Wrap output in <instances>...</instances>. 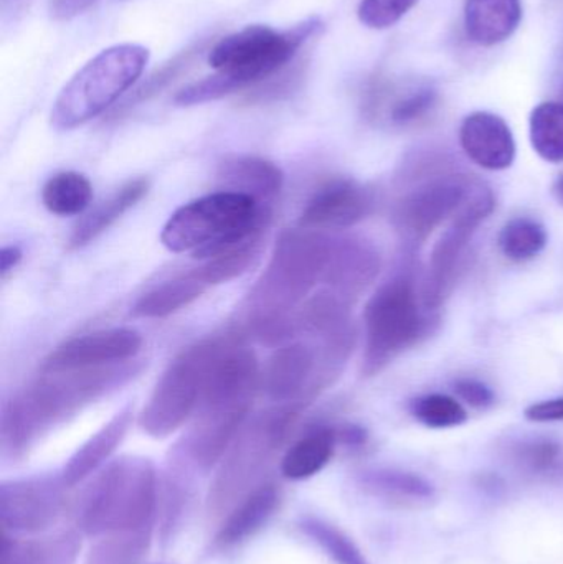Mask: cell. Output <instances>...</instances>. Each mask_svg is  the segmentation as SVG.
<instances>
[{
    "mask_svg": "<svg viewBox=\"0 0 563 564\" xmlns=\"http://www.w3.org/2000/svg\"><path fill=\"white\" fill-rule=\"evenodd\" d=\"M463 151L479 167L505 171L516 159L511 128L501 116L488 111L469 115L459 129Z\"/></svg>",
    "mask_w": 563,
    "mask_h": 564,
    "instance_id": "cell-18",
    "label": "cell"
},
{
    "mask_svg": "<svg viewBox=\"0 0 563 564\" xmlns=\"http://www.w3.org/2000/svg\"><path fill=\"white\" fill-rule=\"evenodd\" d=\"M142 337L132 328H109L72 338L43 360L42 371L85 370L126 364L141 351Z\"/></svg>",
    "mask_w": 563,
    "mask_h": 564,
    "instance_id": "cell-15",
    "label": "cell"
},
{
    "mask_svg": "<svg viewBox=\"0 0 563 564\" xmlns=\"http://www.w3.org/2000/svg\"><path fill=\"white\" fill-rule=\"evenodd\" d=\"M270 220L271 207L247 195L220 191L172 214L162 228L161 241L172 253L191 251L197 260H210L263 237Z\"/></svg>",
    "mask_w": 563,
    "mask_h": 564,
    "instance_id": "cell-2",
    "label": "cell"
},
{
    "mask_svg": "<svg viewBox=\"0 0 563 564\" xmlns=\"http://www.w3.org/2000/svg\"><path fill=\"white\" fill-rule=\"evenodd\" d=\"M148 62L149 50L134 43L102 50L56 96L53 128L69 131L105 112L138 82Z\"/></svg>",
    "mask_w": 563,
    "mask_h": 564,
    "instance_id": "cell-6",
    "label": "cell"
},
{
    "mask_svg": "<svg viewBox=\"0 0 563 564\" xmlns=\"http://www.w3.org/2000/svg\"><path fill=\"white\" fill-rule=\"evenodd\" d=\"M370 192L349 178H336L324 184L310 198L300 218L306 230H344L367 218L372 212Z\"/></svg>",
    "mask_w": 563,
    "mask_h": 564,
    "instance_id": "cell-16",
    "label": "cell"
},
{
    "mask_svg": "<svg viewBox=\"0 0 563 564\" xmlns=\"http://www.w3.org/2000/svg\"><path fill=\"white\" fill-rule=\"evenodd\" d=\"M284 175L274 162L257 155H230L218 165L220 191L247 195L263 207H271L283 188Z\"/></svg>",
    "mask_w": 563,
    "mask_h": 564,
    "instance_id": "cell-19",
    "label": "cell"
},
{
    "mask_svg": "<svg viewBox=\"0 0 563 564\" xmlns=\"http://www.w3.org/2000/svg\"><path fill=\"white\" fill-rule=\"evenodd\" d=\"M380 264L379 251L370 241L359 237L333 238L323 282L353 304L376 280Z\"/></svg>",
    "mask_w": 563,
    "mask_h": 564,
    "instance_id": "cell-17",
    "label": "cell"
},
{
    "mask_svg": "<svg viewBox=\"0 0 563 564\" xmlns=\"http://www.w3.org/2000/svg\"><path fill=\"white\" fill-rule=\"evenodd\" d=\"M158 503L151 460L126 456L109 464L78 503V527L89 536L124 535L149 529Z\"/></svg>",
    "mask_w": 563,
    "mask_h": 564,
    "instance_id": "cell-3",
    "label": "cell"
},
{
    "mask_svg": "<svg viewBox=\"0 0 563 564\" xmlns=\"http://www.w3.org/2000/svg\"><path fill=\"white\" fill-rule=\"evenodd\" d=\"M548 245V231L539 221L521 217L508 221L499 234V248L508 260L524 263Z\"/></svg>",
    "mask_w": 563,
    "mask_h": 564,
    "instance_id": "cell-31",
    "label": "cell"
},
{
    "mask_svg": "<svg viewBox=\"0 0 563 564\" xmlns=\"http://www.w3.org/2000/svg\"><path fill=\"white\" fill-rule=\"evenodd\" d=\"M68 487L58 476L7 480L0 486V522L10 532L36 533L55 525Z\"/></svg>",
    "mask_w": 563,
    "mask_h": 564,
    "instance_id": "cell-12",
    "label": "cell"
},
{
    "mask_svg": "<svg viewBox=\"0 0 563 564\" xmlns=\"http://www.w3.org/2000/svg\"><path fill=\"white\" fill-rule=\"evenodd\" d=\"M416 2L419 0H362L357 15L369 29H389L403 19Z\"/></svg>",
    "mask_w": 563,
    "mask_h": 564,
    "instance_id": "cell-36",
    "label": "cell"
},
{
    "mask_svg": "<svg viewBox=\"0 0 563 564\" xmlns=\"http://www.w3.org/2000/svg\"><path fill=\"white\" fill-rule=\"evenodd\" d=\"M280 506V490L274 484H261L228 512L215 535L217 550H230L260 532Z\"/></svg>",
    "mask_w": 563,
    "mask_h": 564,
    "instance_id": "cell-20",
    "label": "cell"
},
{
    "mask_svg": "<svg viewBox=\"0 0 563 564\" xmlns=\"http://www.w3.org/2000/svg\"><path fill=\"white\" fill-rule=\"evenodd\" d=\"M300 411L301 404L284 403L245 421L212 484L208 494L210 512L215 516L230 512L261 486L264 474L290 436Z\"/></svg>",
    "mask_w": 563,
    "mask_h": 564,
    "instance_id": "cell-4",
    "label": "cell"
},
{
    "mask_svg": "<svg viewBox=\"0 0 563 564\" xmlns=\"http://www.w3.org/2000/svg\"><path fill=\"white\" fill-rule=\"evenodd\" d=\"M495 207L496 198L492 192L489 188H476L433 248L422 294L423 305L429 311H435L445 302L446 295L455 284L456 273L469 241L495 212Z\"/></svg>",
    "mask_w": 563,
    "mask_h": 564,
    "instance_id": "cell-10",
    "label": "cell"
},
{
    "mask_svg": "<svg viewBox=\"0 0 563 564\" xmlns=\"http://www.w3.org/2000/svg\"><path fill=\"white\" fill-rule=\"evenodd\" d=\"M138 371L139 367L128 361L85 370L42 371V377L26 384L3 408V456L22 459L50 430L128 383Z\"/></svg>",
    "mask_w": 563,
    "mask_h": 564,
    "instance_id": "cell-1",
    "label": "cell"
},
{
    "mask_svg": "<svg viewBox=\"0 0 563 564\" xmlns=\"http://www.w3.org/2000/svg\"><path fill=\"white\" fill-rule=\"evenodd\" d=\"M472 191L463 175H432L397 202L393 225L407 243L422 245L443 221L458 214Z\"/></svg>",
    "mask_w": 563,
    "mask_h": 564,
    "instance_id": "cell-11",
    "label": "cell"
},
{
    "mask_svg": "<svg viewBox=\"0 0 563 564\" xmlns=\"http://www.w3.org/2000/svg\"><path fill=\"white\" fill-rule=\"evenodd\" d=\"M301 532L310 536L336 564H370L359 546L336 527L321 519L306 517L301 520Z\"/></svg>",
    "mask_w": 563,
    "mask_h": 564,
    "instance_id": "cell-32",
    "label": "cell"
},
{
    "mask_svg": "<svg viewBox=\"0 0 563 564\" xmlns=\"http://www.w3.org/2000/svg\"><path fill=\"white\" fill-rule=\"evenodd\" d=\"M455 391L469 406L478 408V410H485L495 403V393L491 388L475 378H462L456 381Z\"/></svg>",
    "mask_w": 563,
    "mask_h": 564,
    "instance_id": "cell-38",
    "label": "cell"
},
{
    "mask_svg": "<svg viewBox=\"0 0 563 564\" xmlns=\"http://www.w3.org/2000/svg\"><path fill=\"white\" fill-rule=\"evenodd\" d=\"M554 195L557 198L559 204L563 205V174L557 178L554 185Z\"/></svg>",
    "mask_w": 563,
    "mask_h": 564,
    "instance_id": "cell-44",
    "label": "cell"
},
{
    "mask_svg": "<svg viewBox=\"0 0 563 564\" xmlns=\"http://www.w3.org/2000/svg\"><path fill=\"white\" fill-rule=\"evenodd\" d=\"M241 338V332H228L184 348L165 368L142 410L139 416L142 431L155 440L175 433L197 411L217 358L228 345Z\"/></svg>",
    "mask_w": 563,
    "mask_h": 564,
    "instance_id": "cell-7",
    "label": "cell"
},
{
    "mask_svg": "<svg viewBox=\"0 0 563 564\" xmlns=\"http://www.w3.org/2000/svg\"><path fill=\"white\" fill-rule=\"evenodd\" d=\"M333 238L316 230H286L278 238L267 271L248 295L247 315L296 314L294 308L323 282Z\"/></svg>",
    "mask_w": 563,
    "mask_h": 564,
    "instance_id": "cell-5",
    "label": "cell"
},
{
    "mask_svg": "<svg viewBox=\"0 0 563 564\" xmlns=\"http://www.w3.org/2000/svg\"><path fill=\"white\" fill-rule=\"evenodd\" d=\"M436 101H439V95L435 89L426 88V86L412 89L393 102L392 108L389 109L390 122L400 128L415 124L435 109Z\"/></svg>",
    "mask_w": 563,
    "mask_h": 564,
    "instance_id": "cell-35",
    "label": "cell"
},
{
    "mask_svg": "<svg viewBox=\"0 0 563 564\" xmlns=\"http://www.w3.org/2000/svg\"><path fill=\"white\" fill-rule=\"evenodd\" d=\"M320 29L316 19L288 32L267 25H248L221 39L208 53V65L234 79L241 89L277 76L304 42Z\"/></svg>",
    "mask_w": 563,
    "mask_h": 564,
    "instance_id": "cell-9",
    "label": "cell"
},
{
    "mask_svg": "<svg viewBox=\"0 0 563 564\" xmlns=\"http://www.w3.org/2000/svg\"><path fill=\"white\" fill-rule=\"evenodd\" d=\"M251 403L243 401H204L184 440L182 454L197 469L208 470L227 454L238 431L248 420Z\"/></svg>",
    "mask_w": 563,
    "mask_h": 564,
    "instance_id": "cell-14",
    "label": "cell"
},
{
    "mask_svg": "<svg viewBox=\"0 0 563 564\" xmlns=\"http://www.w3.org/2000/svg\"><path fill=\"white\" fill-rule=\"evenodd\" d=\"M337 443L347 444V446H362L367 441L366 430L356 424H346L343 427H336Z\"/></svg>",
    "mask_w": 563,
    "mask_h": 564,
    "instance_id": "cell-43",
    "label": "cell"
},
{
    "mask_svg": "<svg viewBox=\"0 0 563 564\" xmlns=\"http://www.w3.org/2000/svg\"><path fill=\"white\" fill-rule=\"evenodd\" d=\"M429 312L420 305L412 278L397 276L380 285L364 312L362 373L366 377L380 373L400 354L429 337L436 324Z\"/></svg>",
    "mask_w": 563,
    "mask_h": 564,
    "instance_id": "cell-8",
    "label": "cell"
},
{
    "mask_svg": "<svg viewBox=\"0 0 563 564\" xmlns=\"http://www.w3.org/2000/svg\"><path fill=\"white\" fill-rule=\"evenodd\" d=\"M93 187L78 172H59L48 178L42 191V200L50 214L75 217L91 204Z\"/></svg>",
    "mask_w": 563,
    "mask_h": 564,
    "instance_id": "cell-28",
    "label": "cell"
},
{
    "mask_svg": "<svg viewBox=\"0 0 563 564\" xmlns=\"http://www.w3.org/2000/svg\"><path fill=\"white\" fill-rule=\"evenodd\" d=\"M410 413L423 426L432 430L462 426L468 420V413L459 401L448 394H423L410 403Z\"/></svg>",
    "mask_w": 563,
    "mask_h": 564,
    "instance_id": "cell-33",
    "label": "cell"
},
{
    "mask_svg": "<svg viewBox=\"0 0 563 564\" xmlns=\"http://www.w3.org/2000/svg\"><path fill=\"white\" fill-rule=\"evenodd\" d=\"M561 102L563 105V83H562V88H561Z\"/></svg>",
    "mask_w": 563,
    "mask_h": 564,
    "instance_id": "cell-45",
    "label": "cell"
},
{
    "mask_svg": "<svg viewBox=\"0 0 563 564\" xmlns=\"http://www.w3.org/2000/svg\"><path fill=\"white\" fill-rule=\"evenodd\" d=\"M98 0H50V15L55 20L75 19Z\"/></svg>",
    "mask_w": 563,
    "mask_h": 564,
    "instance_id": "cell-41",
    "label": "cell"
},
{
    "mask_svg": "<svg viewBox=\"0 0 563 564\" xmlns=\"http://www.w3.org/2000/svg\"><path fill=\"white\" fill-rule=\"evenodd\" d=\"M526 417H528L529 421H534V423H554V421H563V397L532 404V406L526 410Z\"/></svg>",
    "mask_w": 563,
    "mask_h": 564,
    "instance_id": "cell-40",
    "label": "cell"
},
{
    "mask_svg": "<svg viewBox=\"0 0 563 564\" xmlns=\"http://www.w3.org/2000/svg\"><path fill=\"white\" fill-rule=\"evenodd\" d=\"M336 377V371L324 364L320 347L300 341L284 345L271 355L261 384L271 400L296 403L316 397Z\"/></svg>",
    "mask_w": 563,
    "mask_h": 564,
    "instance_id": "cell-13",
    "label": "cell"
},
{
    "mask_svg": "<svg viewBox=\"0 0 563 564\" xmlns=\"http://www.w3.org/2000/svg\"><path fill=\"white\" fill-rule=\"evenodd\" d=\"M149 182L145 178H134L122 185L118 192L106 198L105 202L93 208L73 230L68 247L72 250L86 247L93 240L105 234L109 227L116 224L126 212L131 210L148 194Z\"/></svg>",
    "mask_w": 563,
    "mask_h": 564,
    "instance_id": "cell-24",
    "label": "cell"
},
{
    "mask_svg": "<svg viewBox=\"0 0 563 564\" xmlns=\"http://www.w3.org/2000/svg\"><path fill=\"white\" fill-rule=\"evenodd\" d=\"M521 19V0H466V35L478 45L506 42L518 30Z\"/></svg>",
    "mask_w": 563,
    "mask_h": 564,
    "instance_id": "cell-23",
    "label": "cell"
},
{
    "mask_svg": "<svg viewBox=\"0 0 563 564\" xmlns=\"http://www.w3.org/2000/svg\"><path fill=\"white\" fill-rule=\"evenodd\" d=\"M207 289L204 282L188 271L141 295L132 307V315L144 318L167 317L197 301Z\"/></svg>",
    "mask_w": 563,
    "mask_h": 564,
    "instance_id": "cell-27",
    "label": "cell"
},
{
    "mask_svg": "<svg viewBox=\"0 0 563 564\" xmlns=\"http://www.w3.org/2000/svg\"><path fill=\"white\" fill-rule=\"evenodd\" d=\"M260 247L261 238H255L227 253L205 260L201 268H195L191 273L207 288L237 280L238 276L247 273L248 268L253 267L260 253Z\"/></svg>",
    "mask_w": 563,
    "mask_h": 564,
    "instance_id": "cell-30",
    "label": "cell"
},
{
    "mask_svg": "<svg viewBox=\"0 0 563 564\" xmlns=\"http://www.w3.org/2000/svg\"><path fill=\"white\" fill-rule=\"evenodd\" d=\"M134 420V406L128 404L115 414L98 433L93 434L63 467L62 479L65 486L75 487L95 474L124 440Z\"/></svg>",
    "mask_w": 563,
    "mask_h": 564,
    "instance_id": "cell-21",
    "label": "cell"
},
{
    "mask_svg": "<svg viewBox=\"0 0 563 564\" xmlns=\"http://www.w3.org/2000/svg\"><path fill=\"white\" fill-rule=\"evenodd\" d=\"M241 89L234 79L225 76L224 73H215V75L205 76L204 79L191 83V85L182 88L175 95V105L182 108L188 106L204 105V102L217 101V99L225 98L231 93Z\"/></svg>",
    "mask_w": 563,
    "mask_h": 564,
    "instance_id": "cell-34",
    "label": "cell"
},
{
    "mask_svg": "<svg viewBox=\"0 0 563 564\" xmlns=\"http://www.w3.org/2000/svg\"><path fill=\"white\" fill-rule=\"evenodd\" d=\"M82 543L73 532L43 542L42 553L35 564H75Z\"/></svg>",
    "mask_w": 563,
    "mask_h": 564,
    "instance_id": "cell-37",
    "label": "cell"
},
{
    "mask_svg": "<svg viewBox=\"0 0 563 564\" xmlns=\"http://www.w3.org/2000/svg\"><path fill=\"white\" fill-rule=\"evenodd\" d=\"M531 142L534 151L552 164L563 162V105L542 102L532 111Z\"/></svg>",
    "mask_w": 563,
    "mask_h": 564,
    "instance_id": "cell-29",
    "label": "cell"
},
{
    "mask_svg": "<svg viewBox=\"0 0 563 564\" xmlns=\"http://www.w3.org/2000/svg\"><path fill=\"white\" fill-rule=\"evenodd\" d=\"M22 257V250L15 247V245L2 248V251H0V274H2V280H7L9 274L19 267Z\"/></svg>",
    "mask_w": 563,
    "mask_h": 564,
    "instance_id": "cell-42",
    "label": "cell"
},
{
    "mask_svg": "<svg viewBox=\"0 0 563 564\" xmlns=\"http://www.w3.org/2000/svg\"><path fill=\"white\" fill-rule=\"evenodd\" d=\"M506 459L528 479L562 482L563 446L549 437H524L506 447Z\"/></svg>",
    "mask_w": 563,
    "mask_h": 564,
    "instance_id": "cell-25",
    "label": "cell"
},
{
    "mask_svg": "<svg viewBox=\"0 0 563 564\" xmlns=\"http://www.w3.org/2000/svg\"><path fill=\"white\" fill-rule=\"evenodd\" d=\"M336 444V427H314L286 451L281 459V474L290 480L316 476L333 459Z\"/></svg>",
    "mask_w": 563,
    "mask_h": 564,
    "instance_id": "cell-26",
    "label": "cell"
},
{
    "mask_svg": "<svg viewBox=\"0 0 563 564\" xmlns=\"http://www.w3.org/2000/svg\"><path fill=\"white\" fill-rule=\"evenodd\" d=\"M367 494L403 509H422L435 502L436 490L430 480L402 469H369L359 476Z\"/></svg>",
    "mask_w": 563,
    "mask_h": 564,
    "instance_id": "cell-22",
    "label": "cell"
},
{
    "mask_svg": "<svg viewBox=\"0 0 563 564\" xmlns=\"http://www.w3.org/2000/svg\"><path fill=\"white\" fill-rule=\"evenodd\" d=\"M43 542H22V540L3 536L2 563L0 564H35L42 553Z\"/></svg>",
    "mask_w": 563,
    "mask_h": 564,
    "instance_id": "cell-39",
    "label": "cell"
}]
</instances>
